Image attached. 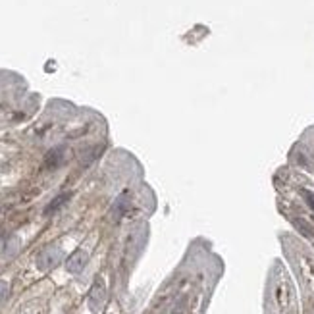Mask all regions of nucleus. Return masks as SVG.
<instances>
[{
	"label": "nucleus",
	"instance_id": "nucleus-7",
	"mask_svg": "<svg viewBox=\"0 0 314 314\" xmlns=\"http://www.w3.org/2000/svg\"><path fill=\"white\" fill-rule=\"evenodd\" d=\"M6 295H8V283L6 281H0V303L6 299Z\"/></svg>",
	"mask_w": 314,
	"mask_h": 314
},
{
	"label": "nucleus",
	"instance_id": "nucleus-2",
	"mask_svg": "<svg viewBox=\"0 0 314 314\" xmlns=\"http://www.w3.org/2000/svg\"><path fill=\"white\" fill-rule=\"evenodd\" d=\"M106 301V287H104V281L102 279H96L95 283H93V287L89 291V306H91V310L96 312V310H100V306L104 305Z\"/></svg>",
	"mask_w": 314,
	"mask_h": 314
},
{
	"label": "nucleus",
	"instance_id": "nucleus-1",
	"mask_svg": "<svg viewBox=\"0 0 314 314\" xmlns=\"http://www.w3.org/2000/svg\"><path fill=\"white\" fill-rule=\"evenodd\" d=\"M62 256H64V253H62L60 247L50 245V247H46V249H43L39 253V256H37V268L43 272L50 270V268H54L62 260Z\"/></svg>",
	"mask_w": 314,
	"mask_h": 314
},
{
	"label": "nucleus",
	"instance_id": "nucleus-4",
	"mask_svg": "<svg viewBox=\"0 0 314 314\" xmlns=\"http://www.w3.org/2000/svg\"><path fill=\"white\" fill-rule=\"evenodd\" d=\"M70 197H71V193H62V195H58V197H56V199H54V201L50 202V204H48L46 208H44V214L48 216V214L56 212L58 208H62V206H64L66 202L70 201Z\"/></svg>",
	"mask_w": 314,
	"mask_h": 314
},
{
	"label": "nucleus",
	"instance_id": "nucleus-3",
	"mask_svg": "<svg viewBox=\"0 0 314 314\" xmlns=\"http://www.w3.org/2000/svg\"><path fill=\"white\" fill-rule=\"evenodd\" d=\"M87 260H89L87 251H81V249H79V251H75V253L68 258V262H66V270L70 272V274H79V272L87 266Z\"/></svg>",
	"mask_w": 314,
	"mask_h": 314
},
{
	"label": "nucleus",
	"instance_id": "nucleus-5",
	"mask_svg": "<svg viewBox=\"0 0 314 314\" xmlns=\"http://www.w3.org/2000/svg\"><path fill=\"white\" fill-rule=\"evenodd\" d=\"M62 160H64V148L58 147V148H54L53 152H48V156H46V166L48 168L60 166Z\"/></svg>",
	"mask_w": 314,
	"mask_h": 314
},
{
	"label": "nucleus",
	"instance_id": "nucleus-6",
	"mask_svg": "<svg viewBox=\"0 0 314 314\" xmlns=\"http://www.w3.org/2000/svg\"><path fill=\"white\" fill-rule=\"evenodd\" d=\"M295 226L299 227V229H301V231H303L305 236H312V227H310V224H306L305 220H299V218H297V220H295Z\"/></svg>",
	"mask_w": 314,
	"mask_h": 314
}]
</instances>
